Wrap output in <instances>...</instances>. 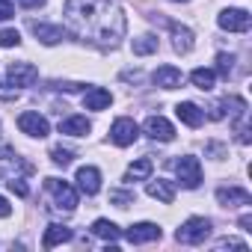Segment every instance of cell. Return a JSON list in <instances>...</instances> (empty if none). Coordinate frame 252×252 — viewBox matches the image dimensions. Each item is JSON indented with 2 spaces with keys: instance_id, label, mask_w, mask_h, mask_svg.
Wrapping results in <instances>:
<instances>
[{
  "instance_id": "obj_1",
  "label": "cell",
  "mask_w": 252,
  "mask_h": 252,
  "mask_svg": "<svg viewBox=\"0 0 252 252\" xmlns=\"http://www.w3.org/2000/svg\"><path fill=\"white\" fill-rule=\"evenodd\" d=\"M63 15L65 33L95 48H116L128 30L119 0H65Z\"/></svg>"
},
{
  "instance_id": "obj_2",
  "label": "cell",
  "mask_w": 252,
  "mask_h": 252,
  "mask_svg": "<svg viewBox=\"0 0 252 252\" xmlns=\"http://www.w3.org/2000/svg\"><path fill=\"white\" fill-rule=\"evenodd\" d=\"M208 234H211V220H205V217H190V220L175 231V240H178V243H187V246H199V243L208 240Z\"/></svg>"
},
{
  "instance_id": "obj_3",
  "label": "cell",
  "mask_w": 252,
  "mask_h": 252,
  "mask_svg": "<svg viewBox=\"0 0 252 252\" xmlns=\"http://www.w3.org/2000/svg\"><path fill=\"white\" fill-rule=\"evenodd\" d=\"M45 187H48V193L57 199V208L60 211H74L77 208V190L68 184V181H60V178H45Z\"/></svg>"
},
{
  "instance_id": "obj_4",
  "label": "cell",
  "mask_w": 252,
  "mask_h": 252,
  "mask_svg": "<svg viewBox=\"0 0 252 252\" xmlns=\"http://www.w3.org/2000/svg\"><path fill=\"white\" fill-rule=\"evenodd\" d=\"M175 175H178L181 187H187V190H196V187L202 184V163H199V158H193V155H184V158L175 163Z\"/></svg>"
},
{
  "instance_id": "obj_5",
  "label": "cell",
  "mask_w": 252,
  "mask_h": 252,
  "mask_svg": "<svg viewBox=\"0 0 252 252\" xmlns=\"http://www.w3.org/2000/svg\"><path fill=\"white\" fill-rule=\"evenodd\" d=\"M137 137H140V125L134 122V119H116L113 122V128H110V140L119 146V149H125V146H134L137 143Z\"/></svg>"
},
{
  "instance_id": "obj_6",
  "label": "cell",
  "mask_w": 252,
  "mask_h": 252,
  "mask_svg": "<svg viewBox=\"0 0 252 252\" xmlns=\"http://www.w3.org/2000/svg\"><path fill=\"white\" fill-rule=\"evenodd\" d=\"M18 128H21L27 137H36V140H45V137L51 134L48 119H45L42 113H36V110H27V113L18 116Z\"/></svg>"
},
{
  "instance_id": "obj_7",
  "label": "cell",
  "mask_w": 252,
  "mask_h": 252,
  "mask_svg": "<svg viewBox=\"0 0 252 252\" xmlns=\"http://www.w3.org/2000/svg\"><path fill=\"white\" fill-rule=\"evenodd\" d=\"M217 24L222 30H228V33H246L249 24H252V15L246 9H222L217 15Z\"/></svg>"
},
{
  "instance_id": "obj_8",
  "label": "cell",
  "mask_w": 252,
  "mask_h": 252,
  "mask_svg": "<svg viewBox=\"0 0 252 252\" xmlns=\"http://www.w3.org/2000/svg\"><path fill=\"white\" fill-rule=\"evenodd\" d=\"M6 77H9L12 86H33L39 80V68L33 63H12L9 71H6Z\"/></svg>"
},
{
  "instance_id": "obj_9",
  "label": "cell",
  "mask_w": 252,
  "mask_h": 252,
  "mask_svg": "<svg viewBox=\"0 0 252 252\" xmlns=\"http://www.w3.org/2000/svg\"><path fill=\"white\" fill-rule=\"evenodd\" d=\"M160 225H155V222H137V225H131L128 231H125V237H128V243H152V240H160Z\"/></svg>"
},
{
  "instance_id": "obj_10",
  "label": "cell",
  "mask_w": 252,
  "mask_h": 252,
  "mask_svg": "<svg viewBox=\"0 0 252 252\" xmlns=\"http://www.w3.org/2000/svg\"><path fill=\"white\" fill-rule=\"evenodd\" d=\"M146 134L152 137V140H160V143H169V140H175V128L163 119V116H149L146 119Z\"/></svg>"
},
{
  "instance_id": "obj_11",
  "label": "cell",
  "mask_w": 252,
  "mask_h": 252,
  "mask_svg": "<svg viewBox=\"0 0 252 252\" xmlns=\"http://www.w3.org/2000/svg\"><path fill=\"white\" fill-rule=\"evenodd\" d=\"M217 202L222 208H240V205H252V196L243 187H220L217 190Z\"/></svg>"
},
{
  "instance_id": "obj_12",
  "label": "cell",
  "mask_w": 252,
  "mask_h": 252,
  "mask_svg": "<svg viewBox=\"0 0 252 252\" xmlns=\"http://www.w3.org/2000/svg\"><path fill=\"white\" fill-rule=\"evenodd\" d=\"M74 181H77L80 193H86V196H95V193L101 190V172H98L95 166H80Z\"/></svg>"
},
{
  "instance_id": "obj_13",
  "label": "cell",
  "mask_w": 252,
  "mask_h": 252,
  "mask_svg": "<svg viewBox=\"0 0 252 252\" xmlns=\"http://www.w3.org/2000/svg\"><path fill=\"white\" fill-rule=\"evenodd\" d=\"M30 30L39 36L42 45H60L65 39V27H57V24H39V21H33Z\"/></svg>"
},
{
  "instance_id": "obj_14",
  "label": "cell",
  "mask_w": 252,
  "mask_h": 252,
  "mask_svg": "<svg viewBox=\"0 0 252 252\" xmlns=\"http://www.w3.org/2000/svg\"><path fill=\"white\" fill-rule=\"evenodd\" d=\"M152 80H155V86H160V89H178V86H181V68H175V65H160V68L152 74Z\"/></svg>"
},
{
  "instance_id": "obj_15",
  "label": "cell",
  "mask_w": 252,
  "mask_h": 252,
  "mask_svg": "<svg viewBox=\"0 0 252 252\" xmlns=\"http://www.w3.org/2000/svg\"><path fill=\"white\" fill-rule=\"evenodd\" d=\"M146 193H149L152 199H158V202H163V205H172V202H175V184H172V181H166V178H158V181H149V187H146Z\"/></svg>"
},
{
  "instance_id": "obj_16",
  "label": "cell",
  "mask_w": 252,
  "mask_h": 252,
  "mask_svg": "<svg viewBox=\"0 0 252 252\" xmlns=\"http://www.w3.org/2000/svg\"><path fill=\"white\" fill-rule=\"evenodd\" d=\"M169 30H172V48L178 54H190L193 51V30L184 24H175V21L169 24Z\"/></svg>"
},
{
  "instance_id": "obj_17",
  "label": "cell",
  "mask_w": 252,
  "mask_h": 252,
  "mask_svg": "<svg viewBox=\"0 0 252 252\" xmlns=\"http://www.w3.org/2000/svg\"><path fill=\"white\" fill-rule=\"evenodd\" d=\"M110 104H113V95L101 86H92V89L83 92V107L86 110H107Z\"/></svg>"
},
{
  "instance_id": "obj_18",
  "label": "cell",
  "mask_w": 252,
  "mask_h": 252,
  "mask_svg": "<svg viewBox=\"0 0 252 252\" xmlns=\"http://www.w3.org/2000/svg\"><path fill=\"white\" fill-rule=\"evenodd\" d=\"M175 116L187 125V128H199V125L205 122V113H202L193 101H181V104L175 107Z\"/></svg>"
},
{
  "instance_id": "obj_19",
  "label": "cell",
  "mask_w": 252,
  "mask_h": 252,
  "mask_svg": "<svg viewBox=\"0 0 252 252\" xmlns=\"http://www.w3.org/2000/svg\"><path fill=\"white\" fill-rule=\"evenodd\" d=\"M92 131V125L86 116H68L65 122H60V134H68V137H86Z\"/></svg>"
},
{
  "instance_id": "obj_20",
  "label": "cell",
  "mask_w": 252,
  "mask_h": 252,
  "mask_svg": "<svg viewBox=\"0 0 252 252\" xmlns=\"http://www.w3.org/2000/svg\"><path fill=\"white\" fill-rule=\"evenodd\" d=\"M71 240V228H65V225H48L45 228V237H42V246L45 249H54V246H60V243H68Z\"/></svg>"
},
{
  "instance_id": "obj_21",
  "label": "cell",
  "mask_w": 252,
  "mask_h": 252,
  "mask_svg": "<svg viewBox=\"0 0 252 252\" xmlns=\"http://www.w3.org/2000/svg\"><path fill=\"white\" fill-rule=\"evenodd\" d=\"M92 234H95V237H101V240H107V243H116V240L122 237L119 225H116V222H110V220H95V222H92Z\"/></svg>"
},
{
  "instance_id": "obj_22",
  "label": "cell",
  "mask_w": 252,
  "mask_h": 252,
  "mask_svg": "<svg viewBox=\"0 0 252 252\" xmlns=\"http://www.w3.org/2000/svg\"><path fill=\"white\" fill-rule=\"evenodd\" d=\"M190 80H193L196 89L211 92L214 83H217V71H214V68H193V71H190Z\"/></svg>"
},
{
  "instance_id": "obj_23",
  "label": "cell",
  "mask_w": 252,
  "mask_h": 252,
  "mask_svg": "<svg viewBox=\"0 0 252 252\" xmlns=\"http://www.w3.org/2000/svg\"><path fill=\"white\" fill-rule=\"evenodd\" d=\"M152 175V160L149 158H140L128 166V172H125V181H146Z\"/></svg>"
},
{
  "instance_id": "obj_24",
  "label": "cell",
  "mask_w": 252,
  "mask_h": 252,
  "mask_svg": "<svg viewBox=\"0 0 252 252\" xmlns=\"http://www.w3.org/2000/svg\"><path fill=\"white\" fill-rule=\"evenodd\" d=\"M158 51V39L155 36H140L134 39V54L137 57H146V54H155Z\"/></svg>"
},
{
  "instance_id": "obj_25",
  "label": "cell",
  "mask_w": 252,
  "mask_h": 252,
  "mask_svg": "<svg viewBox=\"0 0 252 252\" xmlns=\"http://www.w3.org/2000/svg\"><path fill=\"white\" fill-rule=\"evenodd\" d=\"M134 199H137L134 190H110V202L116 208H128V205H134Z\"/></svg>"
},
{
  "instance_id": "obj_26",
  "label": "cell",
  "mask_w": 252,
  "mask_h": 252,
  "mask_svg": "<svg viewBox=\"0 0 252 252\" xmlns=\"http://www.w3.org/2000/svg\"><path fill=\"white\" fill-rule=\"evenodd\" d=\"M51 160H54L57 166H68V163L74 160V152H68V149H63V146H57V149H51Z\"/></svg>"
},
{
  "instance_id": "obj_27",
  "label": "cell",
  "mask_w": 252,
  "mask_h": 252,
  "mask_svg": "<svg viewBox=\"0 0 252 252\" xmlns=\"http://www.w3.org/2000/svg\"><path fill=\"white\" fill-rule=\"evenodd\" d=\"M0 45H3V48H18V45H21V33L12 30V27L0 30Z\"/></svg>"
},
{
  "instance_id": "obj_28",
  "label": "cell",
  "mask_w": 252,
  "mask_h": 252,
  "mask_svg": "<svg viewBox=\"0 0 252 252\" xmlns=\"http://www.w3.org/2000/svg\"><path fill=\"white\" fill-rule=\"evenodd\" d=\"M231 68H234V57H231V54H220V57H217V71H220L222 77H228Z\"/></svg>"
},
{
  "instance_id": "obj_29",
  "label": "cell",
  "mask_w": 252,
  "mask_h": 252,
  "mask_svg": "<svg viewBox=\"0 0 252 252\" xmlns=\"http://www.w3.org/2000/svg\"><path fill=\"white\" fill-rule=\"evenodd\" d=\"M21 92H18V86H6L3 80H0V101H15Z\"/></svg>"
},
{
  "instance_id": "obj_30",
  "label": "cell",
  "mask_w": 252,
  "mask_h": 252,
  "mask_svg": "<svg viewBox=\"0 0 252 252\" xmlns=\"http://www.w3.org/2000/svg\"><path fill=\"white\" fill-rule=\"evenodd\" d=\"M217 249H240V252H246V243L234 240V237H225V240H217Z\"/></svg>"
},
{
  "instance_id": "obj_31",
  "label": "cell",
  "mask_w": 252,
  "mask_h": 252,
  "mask_svg": "<svg viewBox=\"0 0 252 252\" xmlns=\"http://www.w3.org/2000/svg\"><path fill=\"white\" fill-rule=\"evenodd\" d=\"M205 152H208L214 160H222V158H225V146H222V143H208Z\"/></svg>"
},
{
  "instance_id": "obj_32",
  "label": "cell",
  "mask_w": 252,
  "mask_h": 252,
  "mask_svg": "<svg viewBox=\"0 0 252 252\" xmlns=\"http://www.w3.org/2000/svg\"><path fill=\"white\" fill-rule=\"evenodd\" d=\"M9 190H12L15 196H27V193H30V190H27V184H24V181H18V178H12V181H9Z\"/></svg>"
},
{
  "instance_id": "obj_33",
  "label": "cell",
  "mask_w": 252,
  "mask_h": 252,
  "mask_svg": "<svg viewBox=\"0 0 252 252\" xmlns=\"http://www.w3.org/2000/svg\"><path fill=\"white\" fill-rule=\"evenodd\" d=\"M15 12H12V3L9 0H0V21H9Z\"/></svg>"
},
{
  "instance_id": "obj_34",
  "label": "cell",
  "mask_w": 252,
  "mask_h": 252,
  "mask_svg": "<svg viewBox=\"0 0 252 252\" xmlns=\"http://www.w3.org/2000/svg\"><path fill=\"white\" fill-rule=\"evenodd\" d=\"M208 116H211V119H222V116H225V101H220V104H214Z\"/></svg>"
},
{
  "instance_id": "obj_35",
  "label": "cell",
  "mask_w": 252,
  "mask_h": 252,
  "mask_svg": "<svg viewBox=\"0 0 252 252\" xmlns=\"http://www.w3.org/2000/svg\"><path fill=\"white\" fill-rule=\"evenodd\" d=\"M9 214H12V205H9V202H6L3 196H0V220H6Z\"/></svg>"
},
{
  "instance_id": "obj_36",
  "label": "cell",
  "mask_w": 252,
  "mask_h": 252,
  "mask_svg": "<svg viewBox=\"0 0 252 252\" xmlns=\"http://www.w3.org/2000/svg\"><path fill=\"white\" fill-rule=\"evenodd\" d=\"M57 89H65V92H80L83 89V83H54Z\"/></svg>"
},
{
  "instance_id": "obj_37",
  "label": "cell",
  "mask_w": 252,
  "mask_h": 252,
  "mask_svg": "<svg viewBox=\"0 0 252 252\" xmlns=\"http://www.w3.org/2000/svg\"><path fill=\"white\" fill-rule=\"evenodd\" d=\"M18 3L24 9H39V6H45V0H18Z\"/></svg>"
},
{
  "instance_id": "obj_38",
  "label": "cell",
  "mask_w": 252,
  "mask_h": 252,
  "mask_svg": "<svg viewBox=\"0 0 252 252\" xmlns=\"http://www.w3.org/2000/svg\"><path fill=\"white\" fill-rule=\"evenodd\" d=\"M240 228H243V231H252V214H243V217H240Z\"/></svg>"
},
{
  "instance_id": "obj_39",
  "label": "cell",
  "mask_w": 252,
  "mask_h": 252,
  "mask_svg": "<svg viewBox=\"0 0 252 252\" xmlns=\"http://www.w3.org/2000/svg\"><path fill=\"white\" fill-rule=\"evenodd\" d=\"M240 143H249V128H240Z\"/></svg>"
},
{
  "instance_id": "obj_40",
  "label": "cell",
  "mask_w": 252,
  "mask_h": 252,
  "mask_svg": "<svg viewBox=\"0 0 252 252\" xmlns=\"http://www.w3.org/2000/svg\"><path fill=\"white\" fill-rule=\"evenodd\" d=\"M175 3H187V0H175Z\"/></svg>"
}]
</instances>
